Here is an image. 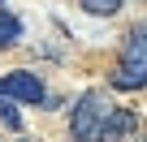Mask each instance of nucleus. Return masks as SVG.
<instances>
[{
	"label": "nucleus",
	"mask_w": 147,
	"mask_h": 142,
	"mask_svg": "<svg viewBox=\"0 0 147 142\" xmlns=\"http://www.w3.org/2000/svg\"><path fill=\"white\" fill-rule=\"evenodd\" d=\"M18 142H35V138H18Z\"/></svg>",
	"instance_id": "obj_8"
},
{
	"label": "nucleus",
	"mask_w": 147,
	"mask_h": 142,
	"mask_svg": "<svg viewBox=\"0 0 147 142\" xmlns=\"http://www.w3.org/2000/svg\"><path fill=\"white\" fill-rule=\"evenodd\" d=\"M134 129H138V116H134L130 108H113V112L104 116V133H100V142H125Z\"/></svg>",
	"instance_id": "obj_4"
},
{
	"label": "nucleus",
	"mask_w": 147,
	"mask_h": 142,
	"mask_svg": "<svg viewBox=\"0 0 147 142\" xmlns=\"http://www.w3.org/2000/svg\"><path fill=\"white\" fill-rule=\"evenodd\" d=\"M0 99H13V103H43V82L35 73H26V69H18V73H5L0 78Z\"/></svg>",
	"instance_id": "obj_3"
},
{
	"label": "nucleus",
	"mask_w": 147,
	"mask_h": 142,
	"mask_svg": "<svg viewBox=\"0 0 147 142\" xmlns=\"http://www.w3.org/2000/svg\"><path fill=\"white\" fill-rule=\"evenodd\" d=\"M113 86L117 91H138L147 86V26L130 30L125 47H121V69L113 73Z\"/></svg>",
	"instance_id": "obj_1"
},
{
	"label": "nucleus",
	"mask_w": 147,
	"mask_h": 142,
	"mask_svg": "<svg viewBox=\"0 0 147 142\" xmlns=\"http://www.w3.org/2000/svg\"><path fill=\"white\" fill-rule=\"evenodd\" d=\"M0 125H9V129H22V112L13 108V99H0Z\"/></svg>",
	"instance_id": "obj_7"
},
{
	"label": "nucleus",
	"mask_w": 147,
	"mask_h": 142,
	"mask_svg": "<svg viewBox=\"0 0 147 142\" xmlns=\"http://www.w3.org/2000/svg\"><path fill=\"white\" fill-rule=\"evenodd\" d=\"M108 112H113V108L104 103V95H100V91H87L78 103H74V112H69V133H74V142H100Z\"/></svg>",
	"instance_id": "obj_2"
},
{
	"label": "nucleus",
	"mask_w": 147,
	"mask_h": 142,
	"mask_svg": "<svg viewBox=\"0 0 147 142\" xmlns=\"http://www.w3.org/2000/svg\"><path fill=\"white\" fill-rule=\"evenodd\" d=\"M18 39H22V22L9 9H0V47H13Z\"/></svg>",
	"instance_id": "obj_5"
},
{
	"label": "nucleus",
	"mask_w": 147,
	"mask_h": 142,
	"mask_svg": "<svg viewBox=\"0 0 147 142\" xmlns=\"http://www.w3.org/2000/svg\"><path fill=\"white\" fill-rule=\"evenodd\" d=\"M78 5H82L87 13H95V17H113V13L121 9V0H78Z\"/></svg>",
	"instance_id": "obj_6"
}]
</instances>
